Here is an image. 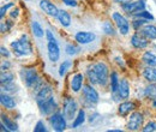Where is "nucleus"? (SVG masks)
I'll list each match as a JSON object with an SVG mask.
<instances>
[{"instance_id":"nucleus-1","label":"nucleus","mask_w":156,"mask_h":132,"mask_svg":"<svg viewBox=\"0 0 156 132\" xmlns=\"http://www.w3.org/2000/svg\"><path fill=\"white\" fill-rule=\"evenodd\" d=\"M87 75L91 84H98L103 87L108 79V67L105 62H96L88 69Z\"/></svg>"},{"instance_id":"nucleus-2","label":"nucleus","mask_w":156,"mask_h":132,"mask_svg":"<svg viewBox=\"0 0 156 132\" xmlns=\"http://www.w3.org/2000/svg\"><path fill=\"white\" fill-rule=\"evenodd\" d=\"M22 78L25 83V85L30 89H35V90H39L40 88L43 85L41 79H40L37 72L35 71V69H23L22 72Z\"/></svg>"},{"instance_id":"nucleus-3","label":"nucleus","mask_w":156,"mask_h":132,"mask_svg":"<svg viewBox=\"0 0 156 132\" xmlns=\"http://www.w3.org/2000/svg\"><path fill=\"white\" fill-rule=\"evenodd\" d=\"M11 47L12 49L18 54V55H30L33 53V48H31V45L30 42L28 41V37L24 35L22 36L20 40L18 41H15L11 43Z\"/></svg>"},{"instance_id":"nucleus-4","label":"nucleus","mask_w":156,"mask_h":132,"mask_svg":"<svg viewBox=\"0 0 156 132\" xmlns=\"http://www.w3.org/2000/svg\"><path fill=\"white\" fill-rule=\"evenodd\" d=\"M78 109V106L76 103V101L71 97H67L65 98L64 101V115L67 120H72L75 119V115Z\"/></svg>"},{"instance_id":"nucleus-5","label":"nucleus","mask_w":156,"mask_h":132,"mask_svg":"<svg viewBox=\"0 0 156 132\" xmlns=\"http://www.w3.org/2000/svg\"><path fill=\"white\" fill-rule=\"evenodd\" d=\"M65 115H62L61 113H57L52 114L51 118H49V121H51V125L53 126V129L55 131L61 132L66 129V120H65Z\"/></svg>"},{"instance_id":"nucleus-6","label":"nucleus","mask_w":156,"mask_h":132,"mask_svg":"<svg viewBox=\"0 0 156 132\" xmlns=\"http://www.w3.org/2000/svg\"><path fill=\"white\" fill-rule=\"evenodd\" d=\"M113 20L115 22V25L118 27L119 31L122 34V35H126L130 30V24L127 22V19L125 18L122 15H120L119 12H114L113 13Z\"/></svg>"},{"instance_id":"nucleus-7","label":"nucleus","mask_w":156,"mask_h":132,"mask_svg":"<svg viewBox=\"0 0 156 132\" xmlns=\"http://www.w3.org/2000/svg\"><path fill=\"white\" fill-rule=\"evenodd\" d=\"M143 114L139 113V112H135L130 115V119H129V123H127V129L131 130V131H137L139 130V127H142L143 125Z\"/></svg>"},{"instance_id":"nucleus-8","label":"nucleus","mask_w":156,"mask_h":132,"mask_svg":"<svg viewBox=\"0 0 156 132\" xmlns=\"http://www.w3.org/2000/svg\"><path fill=\"white\" fill-rule=\"evenodd\" d=\"M52 97H53V90H52V88L49 85H42L39 90H37V93H36V102H37V105H40L42 102L48 101Z\"/></svg>"},{"instance_id":"nucleus-9","label":"nucleus","mask_w":156,"mask_h":132,"mask_svg":"<svg viewBox=\"0 0 156 132\" xmlns=\"http://www.w3.org/2000/svg\"><path fill=\"white\" fill-rule=\"evenodd\" d=\"M122 9H124V11L135 15V13H138V12H140L145 9V2L143 0H138V1H133V2L131 1V2L124 4Z\"/></svg>"},{"instance_id":"nucleus-10","label":"nucleus","mask_w":156,"mask_h":132,"mask_svg":"<svg viewBox=\"0 0 156 132\" xmlns=\"http://www.w3.org/2000/svg\"><path fill=\"white\" fill-rule=\"evenodd\" d=\"M47 51H48V58L52 62H57L60 58V48L58 46L57 41H49L47 45Z\"/></svg>"},{"instance_id":"nucleus-11","label":"nucleus","mask_w":156,"mask_h":132,"mask_svg":"<svg viewBox=\"0 0 156 132\" xmlns=\"http://www.w3.org/2000/svg\"><path fill=\"white\" fill-rule=\"evenodd\" d=\"M40 7L43 12H46L48 16H52V17H58V13H59V10L58 7L52 4L51 1L48 0H41L40 1Z\"/></svg>"},{"instance_id":"nucleus-12","label":"nucleus","mask_w":156,"mask_h":132,"mask_svg":"<svg viewBox=\"0 0 156 132\" xmlns=\"http://www.w3.org/2000/svg\"><path fill=\"white\" fill-rule=\"evenodd\" d=\"M83 96L90 103H96L98 101V93L90 85H84L83 87Z\"/></svg>"},{"instance_id":"nucleus-13","label":"nucleus","mask_w":156,"mask_h":132,"mask_svg":"<svg viewBox=\"0 0 156 132\" xmlns=\"http://www.w3.org/2000/svg\"><path fill=\"white\" fill-rule=\"evenodd\" d=\"M75 38L80 45H88L96 38V35L94 33H90V31H79L76 34Z\"/></svg>"},{"instance_id":"nucleus-14","label":"nucleus","mask_w":156,"mask_h":132,"mask_svg":"<svg viewBox=\"0 0 156 132\" xmlns=\"http://www.w3.org/2000/svg\"><path fill=\"white\" fill-rule=\"evenodd\" d=\"M39 107H40L41 113L43 114V115H48V114H51L55 108H57V102H55L54 97H52V98H49L48 101L40 103Z\"/></svg>"},{"instance_id":"nucleus-15","label":"nucleus","mask_w":156,"mask_h":132,"mask_svg":"<svg viewBox=\"0 0 156 132\" xmlns=\"http://www.w3.org/2000/svg\"><path fill=\"white\" fill-rule=\"evenodd\" d=\"M131 43H132V46L135 48H137V49H143V48H145L148 46V38L143 37L139 34H135L131 37Z\"/></svg>"},{"instance_id":"nucleus-16","label":"nucleus","mask_w":156,"mask_h":132,"mask_svg":"<svg viewBox=\"0 0 156 132\" xmlns=\"http://www.w3.org/2000/svg\"><path fill=\"white\" fill-rule=\"evenodd\" d=\"M118 94L121 98H127L129 97V95H130V85H129V82L126 79H122L119 83Z\"/></svg>"},{"instance_id":"nucleus-17","label":"nucleus","mask_w":156,"mask_h":132,"mask_svg":"<svg viewBox=\"0 0 156 132\" xmlns=\"http://www.w3.org/2000/svg\"><path fill=\"white\" fill-rule=\"evenodd\" d=\"M83 75L82 73H76V75L72 77V80H71V89L75 91V93H78L82 87H83Z\"/></svg>"},{"instance_id":"nucleus-18","label":"nucleus","mask_w":156,"mask_h":132,"mask_svg":"<svg viewBox=\"0 0 156 132\" xmlns=\"http://www.w3.org/2000/svg\"><path fill=\"white\" fill-rule=\"evenodd\" d=\"M140 31H142L143 36H145L148 40H156V27L155 25H149V24H147V25L143 27V29H142Z\"/></svg>"},{"instance_id":"nucleus-19","label":"nucleus","mask_w":156,"mask_h":132,"mask_svg":"<svg viewBox=\"0 0 156 132\" xmlns=\"http://www.w3.org/2000/svg\"><path fill=\"white\" fill-rule=\"evenodd\" d=\"M0 102L7 109H12V108L16 107V101L11 96H9V95L6 94H1V96H0Z\"/></svg>"},{"instance_id":"nucleus-20","label":"nucleus","mask_w":156,"mask_h":132,"mask_svg":"<svg viewBox=\"0 0 156 132\" xmlns=\"http://www.w3.org/2000/svg\"><path fill=\"white\" fill-rule=\"evenodd\" d=\"M143 77L150 82V83H156V69L154 66H149L143 71Z\"/></svg>"},{"instance_id":"nucleus-21","label":"nucleus","mask_w":156,"mask_h":132,"mask_svg":"<svg viewBox=\"0 0 156 132\" xmlns=\"http://www.w3.org/2000/svg\"><path fill=\"white\" fill-rule=\"evenodd\" d=\"M135 109V103L133 102H124V103H121L120 106H119V108H118V112L120 115H127V114L130 113V112H132Z\"/></svg>"},{"instance_id":"nucleus-22","label":"nucleus","mask_w":156,"mask_h":132,"mask_svg":"<svg viewBox=\"0 0 156 132\" xmlns=\"http://www.w3.org/2000/svg\"><path fill=\"white\" fill-rule=\"evenodd\" d=\"M58 19L62 27H69L71 24V17H70V15L66 11H64V10H59Z\"/></svg>"},{"instance_id":"nucleus-23","label":"nucleus","mask_w":156,"mask_h":132,"mask_svg":"<svg viewBox=\"0 0 156 132\" xmlns=\"http://www.w3.org/2000/svg\"><path fill=\"white\" fill-rule=\"evenodd\" d=\"M1 123L7 127V130L9 131H17V125L9 118V116H6L5 114H1Z\"/></svg>"},{"instance_id":"nucleus-24","label":"nucleus","mask_w":156,"mask_h":132,"mask_svg":"<svg viewBox=\"0 0 156 132\" xmlns=\"http://www.w3.org/2000/svg\"><path fill=\"white\" fill-rule=\"evenodd\" d=\"M143 61L148 66H156V54L153 52H145L143 54Z\"/></svg>"},{"instance_id":"nucleus-25","label":"nucleus","mask_w":156,"mask_h":132,"mask_svg":"<svg viewBox=\"0 0 156 132\" xmlns=\"http://www.w3.org/2000/svg\"><path fill=\"white\" fill-rule=\"evenodd\" d=\"M84 121H85V112H84L83 109H80V111H78L77 116H76L75 120H73L72 127H73V129H77V127H79Z\"/></svg>"},{"instance_id":"nucleus-26","label":"nucleus","mask_w":156,"mask_h":132,"mask_svg":"<svg viewBox=\"0 0 156 132\" xmlns=\"http://www.w3.org/2000/svg\"><path fill=\"white\" fill-rule=\"evenodd\" d=\"M31 29H33V34L36 36V37H43V35H44V31H43V29H42V27L39 24V22H33L31 23Z\"/></svg>"},{"instance_id":"nucleus-27","label":"nucleus","mask_w":156,"mask_h":132,"mask_svg":"<svg viewBox=\"0 0 156 132\" xmlns=\"http://www.w3.org/2000/svg\"><path fill=\"white\" fill-rule=\"evenodd\" d=\"M1 84H9V83H12L13 82V79H15V76L12 75V73H10V72H1Z\"/></svg>"},{"instance_id":"nucleus-28","label":"nucleus","mask_w":156,"mask_h":132,"mask_svg":"<svg viewBox=\"0 0 156 132\" xmlns=\"http://www.w3.org/2000/svg\"><path fill=\"white\" fill-rule=\"evenodd\" d=\"M145 95L150 98H156V83L153 84H149L147 88H145Z\"/></svg>"},{"instance_id":"nucleus-29","label":"nucleus","mask_w":156,"mask_h":132,"mask_svg":"<svg viewBox=\"0 0 156 132\" xmlns=\"http://www.w3.org/2000/svg\"><path fill=\"white\" fill-rule=\"evenodd\" d=\"M119 80H118V75L115 72H112L111 75V88H112V91L113 93H117L118 88H119Z\"/></svg>"},{"instance_id":"nucleus-30","label":"nucleus","mask_w":156,"mask_h":132,"mask_svg":"<svg viewBox=\"0 0 156 132\" xmlns=\"http://www.w3.org/2000/svg\"><path fill=\"white\" fill-rule=\"evenodd\" d=\"M102 28H103V31L107 35H114L115 34V30H114L113 25L111 24V22H105L103 25H102Z\"/></svg>"},{"instance_id":"nucleus-31","label":"nucleus","mask_w":156,"mask_h":132,"mask_svg":"<svg viewBox=\"0 0 156 132\" xmlns=\"http://www.w3.org/2000/svg\"><path fill=\"white\" fill-rule=\"evenodd\" d=\"M71 67V61H64L61 65H60V67H59V76H65V73H66V71L69 70Z\"/></svg>"},{"instance_id":"nucleus-32","label":"nucleus","mask_w":156,"mask_h":132,"mask_svg":"<svg viewBox=\"0 0 156 132\" xmlns=\"http://www.w3.org/2000/svg\"><path fill=\"white\" fill-rule=\"evenodd\" d=\"M135 16L136 17H142V18H145V19H154V17H153V15H150L149 12H147V11H140V12H138V13H135Z\"/></svg>"},{"instance_id":"nucleus-33","label":"nucleus","mask_w":156,"mask_h":132,"mask_svg":"<svg viewBox=\"0 0 156 132\" xmlns=\"http://www.w3.org/2000/svg\"><path fill=\"white\" fill-rule=\"evenodd\" d=\"M143 131H144V132L156 131V123H154V121H150V123H148V124L145 125V127L143 129Z\"/></svg>"},{"instance_id":"nucleus-34","label":"nucleus","mask_w":156,"mask_h":132,"mask_svg":"<svg viewBox=\"0 0 156 132\" xmlns=\"http://www.w3.org/2000/svg\"><path fill=\"white\" fill-rule=\"evenodd\" d=\"M77 52H78L77 47H75V46H72V45L66 46V53H67L69 55H75Z\"/></svg>"},{"instance_id":"nucleus-35","label":"nucleus","mask_w":156,"mask_h":132,"mask_svg":"<svg viewBox=\"0 0 156 132\" xmlns=\"http://www.w3.org/2000/svg\"><path fill=\"white\" fill-rule=\"evenodd\" d=\"M34 131L35 132H46L47 131V130H46V126H44V124H43V121H37V124H36Z\"/></svg>"},{"instance_id":"nucleus-36","label":"nucleus","mask_w":156,"mask_h":132,"mask_svg":"<svg viewBox=\"0 0 156 132\" xmlns=\"http://www.w3.org/2000/svg\"><path fill=\"white\" fill-rule=\"evenodd\" d=\"M12 6H13V4H12V2H9L7 5L2 6V7H1V12H0V17L2 18V17H4V15H5V12H6V11H7L10 7H12Z\"/></svg>"},{"instance_id":"nucleus-37","label":"nucleus","mask_w":156,"mask_h":132,"mask_svg":"<svg viewBox=\"0 0 156 132\" xmlns=\"http://www.w3.org/2000/svg\"><path fill=\"white\" fill-rule=\"evenodd\" d=\"M62 2H65L67 6H71V7H75V6H77V2H76V0H62Z\"/></svg>"},{"instance_id":"nucleus-38","label":"nucleus","mask_w":156,"mask_h":132,"mask_svg":"<svg viewBox=\"0 0 156 132\" xmlns=\"http://www.w3.org/2000/svg\"><path fill=\"white\" fill-rule=\"evenodd\" d=\"M11 27V23H7V24H4L1 23V33H6Z\"/></svg>"},{"instance_id":"nucleus-39","label":"nucleus","mask_w":156,"mask_h":132,"mask_svg":"<svg viewBox=\"0 0 156 132\" xmlns=\"http://www.w3.org/2000/svg\"><path fill=\"white\" fill-rule=\"evenodd\" d=\"M144 23H145V20H135V22H133V27H135L136 29H138V27H142Z\"/></svg>"},{"instance_id":"nucleus-40","label":"nucleus","mask_w":156,"mask_h":132,"mask_svg":"<svg viewBox=\"0 0 156 132\" xmlns=\"http://www.w3.org/2000/svg\"><path fill=\"white\" fill-rule=\"evenodd\" d=\"M46 35H47V38H48V42H49V41H57V40H55V37L53 36V34H52L49 30H47Z\"/></svg>"},{"instance_id":"nucleus-41","label":"nucleus","mask_w":156,"mask_h":132,"mask_svg":"<svg viewBox=\"0 0 156 132\" xmlns=\"http://www.w3.org/2000/svg\"><path fill=\"white\" fill-rule=\"evenodd\" d=\"M0 49H1V55H2V57H6V58L10 57V53L7 52V49H6L5 47H1Z\"/></svg>"},{"instance_id":"nucleus-42","label":"nucleus","mask_w":156,"mask_h":132,"mask_svg":"<svg viewBox=\"0 0 156 132\" xmlns=\"http://www.w3.org/2000/svg\"><path fill=\"white\" fill-rule=\"evenodd\" d=\"M18 12H20V11L16 9V10H13V11H11V13H10V15H11V17H12V18H16V17L18 16Z\"/></svg>"},{"instance_id":"nucleus-43","label":"nucleus","mask_w":156,"mask_h":132,"mask_svg":"<svg viewBox=\"0 0 156 132\" xmlns=\"http://www.w3.org/2000/svg\"><path fill=\"white\" fill-rule=\"evenodd\" d=\"M115 2L118 4H121V5H124V4H127V2H131L132 0H114Z\"/></svg>"},{"instance_id":"nucleus-44","label":"nucleus","mask_w":156,"mask_h":132,"mask_svg":"<svg viewBox=\"0 0 156 132\" xmlns=\"http://www.w3.org/2000/svg\"><path fill=\"white\" fill-rule=\"evenodd\" d=\"M9 66H10V65H9V62H5V64L2 62V64H1V70H2V71H4V70H7V69H9Z\"/></svg>"},{"instance_id":"nucleus-45","label":"nucleus","mask_w":156,"mask_h":132,"mask_svg":"<svg viewBox=\"0 0 156 132\" xmlns=\"http://www.w3.org/2000/svg\"><path fill=\"white\" fill-rule=\"evenodd\" d=\"M153 106H154V107L156 108V98H155V101H154V103H153Z\"/></svg>"}]
</instances>
